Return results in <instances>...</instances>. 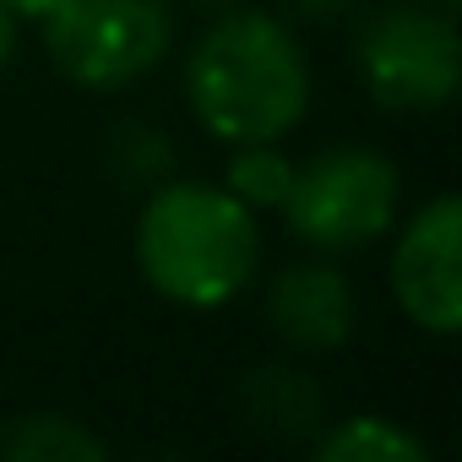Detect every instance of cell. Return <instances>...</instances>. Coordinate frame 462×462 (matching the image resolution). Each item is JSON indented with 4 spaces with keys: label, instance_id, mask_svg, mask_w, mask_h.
I'll list each match as a JSON object with an SVG mask.
<instances>
[{
    "label": "cell",
    "instance_id": "1",
    "mask_svg": "<svg viewBox=\"0 0 462 462\" xmlns=\"http://www.w3.org/2000/svg\"><path fill=\"white\" fill-rule=\"evenodd\" d=\"M185 104L223 147L283 142L310 109L305 44L273 12H228L185 60Z\"/></svg>",
    "mask_w": 462,
    "mask_h": 462
},
{
    "label": "cell",
    "instance_id": "2",
    "mask_svg": "<svg viewBox=\"0 0 462 462\" xmlns=\"http://www.w3.org/2000/svg\"><path fill=\"white\" fill-rule=\"evenodd\" d=\"M262 262L256 212L207 180H169L136 212V267L147 289L185 310H223Z\"/></svg>",
    "mask_w": 462,
    "mask_h": 462
},
{
    "label": "cell",
    "instance_id": "3",
    "mask_svg": "<svg viewBox=\"0 0 462 462\" xmlns=\"http://www.w3.org/2000/svg\"><path fill=\"white\" fill-rule=\"evenodd\" d=\"M354 66L365 93L392 115H430L451 104L462 82L457 17L440 0H392L354 33Z\"/></svg>",
    "mask_w": 462,
    "mask_h": 462
},
{
    "label": "cell",
    "instance_id": "4",
    "mask_svg": "<svg viewBox=\"0 0 462 462\" xmlns=\"http://www.w3.org/2000/svg\"><path fill=\"white\" fill-rule=\"evenodd\" d=\"M402 201V174L381 147H327L310 163H294V185L283 196V223L294 240L321 256H348L381 240Z\"/></svg>",
    "mask_w": 462,
    "mask_h": 462
},
{
    "label": "cell",
    "instance_id": "5",
    "mask_svg": "<svg viewBox=\"0 0 462 462\" xmlns=\"http://www.w3.org/2000/svg\"><path fill=\"white\" fill-rule=\"evenodd\" d=\"M39 28L55 71L88 93L142 82L174 44V17L163 0H60Z\"/></svg>",
    "mask_w": 462,
    "mask_h": 462
},
{
    "label": "cell",
    "instance_id": "6",
    "mask_svg": "<svg viewBox=\"0 0 462 462\" xmlns=\"http://www.w3.org/2000/svg\"><path fill=\"white\" fill-rule=\"evenodd\" d=\"M392 300L430 337H451L462 327V201L451 190L430 196L397 235Z\"/></svg>",
    "mask_w": 462,
    "mask_h": 462
},
{
    "label": "cell",
    "instance_id": "7",
    "mask_svg": "<svg viewBox=\"0 0 462 462\" xmlns=\"http://www.w3.org/2000/svg\"><path fill=\"white\" fill-rule=\"evenodd\" d=\"M354 283L332 262H294L267 289V321L289 348L327 354L354 337Z\"/></svg>",
    "mask_w": 462,
    "mask_h": 462
},
{
    "label": "cell",
    "instance_id": "8",
    "mask_svg": "<svg viewBox=\"0 0 462 462\" xmlns=\"http://www.w3.org/2000/svg\"><path fill=\"white\" fill-rule=\"evenodd\" d=\"M245 408L262 430L273 435H310L321 424V392L305 370L289 365H267L245 381Z\"/></svg>",
    "mask_w": 462,
    "mask_h": 462
},
{
    "label": "cell",
    "instance_id": "9",
    "mask_svg": "<svg viewBox=\"0 0 462 462\" xmlns=\"http://www.w3.org/2000/svg\"><path fill=\"white\" fill-rule=\"evenodd\" d=\"M109 446L71 413H28L12 424V435L0 440L6 462H98Z\"/></svg>",
    "mask_w": 462,
    "mask_h": 462
},
{
    "label": "cell",
    "instance_id": "10",
    "mask_svg": "<svg viewBox=\"0 0 462 462\" xmlns=\"http://www.w3.org/2000/svg\"><path fill=\"white\" fill-rule=\"evenodd\" d=\"M316 457L321 462H424L430 446L392 424V419H375V413H354L343 424H332L321 440H316Z\"/></svg>",
    "mask_w": 462,
    "mask_h": 462
},
{
    "label": "cell",
    "instance_id": "11",
    "mask_svg": "<svg viewBox=\"0 0 462 462\" xmlns=\"http://www.w3.org/2000/svg\"><path fill=\"white\" fill-rule=\"evenodd\" d=\"M294 185V163L278 142H245L228 147V169H223V190L240 196L251 212H278L283 196Z\"/></svg>",
    "mask_w": 462,
    "mask_h": 462
},
{
    "label": "cell",
    "instance_id": "12",
    "mask_svg": "<svg viewBox=\"0 0 462 462\" xmlns=\"http://www.w3.org/2000/svg\"><path fill=\"white\" fill-rule=\"evenodd\" d=\"M0 6H6L17 23H44V17L60 6V0H0Z\"/></svg>",
    "mask_w": 462,
    "mask_h": 462
},
{
    "label": "cell",
    "instance_id": "13",
    "mask_svg": "<svg viewBox=\"0 0 462 462\" xmlns=\"http://www.w3.org/2000/svg\"><path fill=\"white\" fill-rule=\"evenodd\" d=\"M12 55H17V17L0 6V71L12 66Z\"/></svg>",
    "mask_w": 462,
    "mask_h": 462
},
{
    "label": "cell",
    "instance_id": "14",
    "mask_svg": "<svg viewBox=\"0 0 462 462\" xmlns=\"http://www.w3.org/2000/svg\"><path fill=\"white\" fill-rule=\"evenodd\" d=\"M294 12H305V17H332V12H343L348 0H289Z\"/></svg>",
    "mask_w": 462,
    "mask_h": 462
},
{
    "label": "cell",
    "instance_id": "15",
    "mask_svg": "<svg viewBox=\"0 0 462 462\" xmlns=\"http://www.w3.org/2000/svg\"><path fill=\"white\" fill-rule=\"evenodd\" d=\"M440 6H451V12H457V0H440Z\"/></svg>",
    "mask_w": 462,
    "mask_h": 462
},
{
    "label": "cell",
    "instance_id": "16",
    "mask_svg": "<svg viewBox=\"0 0 462 462\" xmlns=\"http://www.w3.org/2000/svg\"><path fill=\"white\" fill-rule=\"evenodd\" d=\"M212 6H223V0H212Z\"/></svg>",
    "mask_w": 462,
    "mask_h": 462
}]
</instances>
